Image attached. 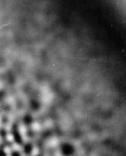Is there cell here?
<instances>
[{"mask_svg": "<svg viewBox=\"0 0 126 156\" xmlns=\"http://www.w3.org/2000/svg\"><path fill=\"white\" fill-rule=\"evenodd\" d=\"M60 149H61V153L66 156L73 155V154H74V151H75L74 146H73L72 143H68V142L63 143V144H61V147H60Z\"/></svg>", "mask_w": 126, "mask_h": 156, "instance_id": "6da1fadb", "label": "cell"}, {"mask_svg": "<svg viewBox=\"0 0 126 156\" xmlns=\"http://www.w3.org/2000/svg\"><path fill=\"white\" fill-rule=\"evenodd\" d=\"M0 156H7L6 150L2 149V148H0Z\"/></svg>", "mask_w": 126, "mask_h": 156, "instance_id": "3957f363", "label": "cell"}, {"mask_svg": "<svg viewBox=\"0 0 126 156\" xmlns=\"http://www.w3.org/2000/svg\"><path fill=\"white\" fill-rule=\"evenodd\" d=\"M11 156H22V154L20 153L19 150H13L11 153Z\"/></svg>", "mask_w": 126, "mask_h": 156, "instance_id": "7a4b0ae2", "label": "cell"}]
</instances>
